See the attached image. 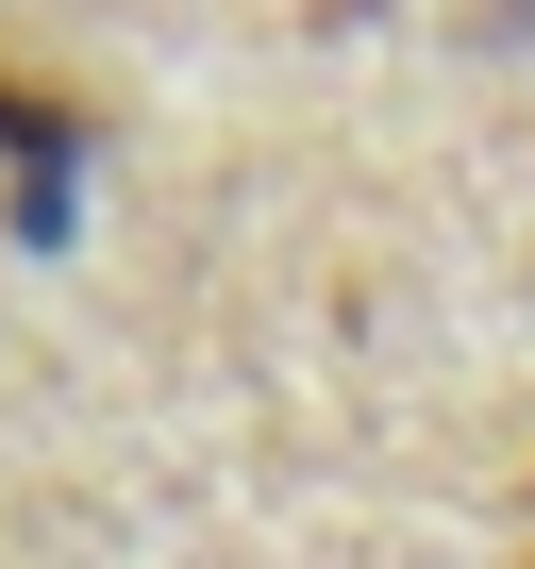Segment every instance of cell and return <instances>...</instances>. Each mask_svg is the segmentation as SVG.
Masks as SVG:
<instances>
[{"label": "cell", "mask_w": 535, "mask_h": 569, "mask_svg": "<svg viewBox=\"0 0 535 569\" xmlns=\"http://www.w3.org/2000/svg\"><path fill=\"white\" fill-rule=\"evenodd\" d=\"M0 151L34 168V234H51V218H68V151H84V101H51V84L0 68Z\"/></svg>", "instance_id": "6da1fadb"}]
</instances>
